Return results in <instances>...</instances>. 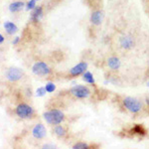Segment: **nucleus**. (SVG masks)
Here are the masks:
<instances>
[{
	"instance_id": "obj_1",
	"label": "nucleus",
	"mask_w": 149,
	"mask_h": 149,
	"mask_svg": "<svg viewBox=\"0 0 149 149\" xmlns=\"http://www.w3.org/2000/svg\"><path fill=\"white\" fill-rule=\"evenodd\" d=\"M43 117L48 124L51 125H58L62 123L65 119V114L62 110L59 109H51L43 113Z\"/></svg>"
},
{
	"instance_id": "obj_2",
	"label": "nucleus",
	"mask_w": 149,
	"mask_h": 149,
	"mask_svg": "<svg viewBox=\"0 0 149 149\" xmlns=\"http://www.w3.org/2000/svg\"><path fill=\"white\" fill-rule=\"evenodd\" d=\"M122 103L123 107L128 110V111L132 112V113H138L142 109V102L139 100L132 97H126L122 100Z\"/></svg>"
},
{
	"instance_id": "obj_3",
	"label": "nucleus",
	"mask_w": 149,
	"mask_h": 149,
	"mask_svg": "<svg viewBox=\"0 0 149 149\" xmlns=\"http://www.w3.org/2000/svg\"><path fill=\"white\" fill-rule=\"evenodd\" d=\"M70 93L74 95V97L80 98V100H85V98H88L91 95V90L88 88L86 86H83V85H78L74 86L70 90Z\"/></svg>"
},
{
	"instance_id": "obj_4",
	"label": "nucleus",
	"mask_w": 149,
	"mask_h": 149,
	"mask_svg": "<svg viewBox=\"0 0 149 149\" xmlns=\"http://www.w3.org/2000/svg\"><path fill=\"white\" fill-rule=\"evenodd\" d=\"M16 114L18 115L20 118L22 119H27L31 118L34 114V109L32 107H30L27 103H20L15 109Z\"/></svg>"
},
{
	"instance_id": "obj_5",
	"label": "nucleus",
	"mask_w": 149,
	"mask_h": 149,
	"mask_svg": "<svg viewBox=\"0 0 149 149\" xmlns=\"http://www.w3.org/2000/svg\"><path fill=\"white\" fill-rule=\"evenodd\" d=\"M32 72L36 76L39 77H46L51 73V69L44 62H36L32 67Z\"/></svg>"
},
{
	"instance_id": "obj_6",
	"label": "nucleus",
	"mask_w": 149,
	"mask_h": 149,
	"mask_svg": "<svg viewBox=\"0 0 149 149\" xmlns=\"http://www.w3.org/2000/svg\"><path fill=\"white\" fill-rule=\"evenodd\" d=\"M23 73L18 68H10L6 72V78L10 81H17L22 78Z\"/></svg>"
},
{
	"instance_id": "obj_7",
	"label": "nucleus",
	"mask_w": 149,
	"mask_h": 149,
	"mask_svg": "<svg viewBox=\"0 0 149 149\" xmlns=\"http://www.w3.org/2000/svg\"><path fill=\"white\" fill-rule=\"evenodd\" d=\"M120 47L124 50H130L134 47V39L130 35H123L119 38Z\"/></svg>"
},
{
	"instance_id": "obj_8",
	"label": "nucleus",
	"mask_w": 149,
	"mask_h": 149,
	"mask_svg": "<svg viewBox=\"0 0 149 149\" xmlns=\"http://www.w3.org/2000/svg\"><path fill=\"white\" fill-rule=\"evenodd\" d=\"M86 69H88V64L86 62H81V63L77 64L76 66H74L73 68L70 70L69 73L73 77H78L86 72Z\"/></svg>"
},
{
	"instance_id": "obj_9",
	"label": "nucleus",
	"mask_w": 149,
	"mask_h": 149,
	"mask_svg": "<svg viewBox=\"0 0 149 149\" xmlns=\"http://www.w3.org/2000/svg\"><path fill=\"white\" fill-rule=\"evenodd\" d=\"M32 135L34 136L36 139H43L47 135V129L44 126V124L38 123L33 127L32 129Z\"/></svg>"
},
{
	"instance_id": "obj_10",
	"label": "nucleus",
	"mask_w": 149,
	"mask_h": 149,
	"mask_svg": "<svg viewBox=\"0 0 149 149\" xmlns=\"http://www.w3.org/2000/svg\"><path fill=\"white\" fill-rule=\"evenodd\" d=\"M90 21L93 25L100 26L103 21V12L102 10H93L91 14Z\"/></svg>"
},
{
	"instance_id": "obj_11",
	"label": "nucleus",
	"mask_w": 149,
	"mask_h": 149,
	"mask_svg": "<svg viewBox=\"0 0 149 149\" xmlns=\"http://www.w3.org/2000/svg\"><path fill=\"white\" fill-rule=\"evenodd\" d=\"M43 15H44V11H43V8L41 6H36L34 9L32 10V13H31V21L37 23L42 19Z\"/></svg>"
},
{
	"instance_id": "obj_12",
	"label": "nucleus",
	"mask_w": 149,
	"mask_h": 149,
	"mask_svg": "<svg viewBox=\"0 0 149 149\" xmlns=\"http://www.w3.org/2000/svg\"><path fill=\"white\" fill-rule=\"evenodd\" d=\"M107 66H109V68L110 70H112V71H117V70L120 69L121 62H120V60H119V58L112 56L107 59Z\"/></svg>"
},
{
	"instance_id": "obj_13",
	"label": "nucleus",
	"mask_w": 149,
	"mask_h": 149,
	"mask_svg": "<svg viewBox=\"0 0 149 149\" xmlns=\"http://www.w3.org/2000/svg\"><path fill=\"white\" fill-rule=\"evenodd\" d=\"M25 6H26V4L24 3L23 1H14V2H12V3H10V5H9V11L12 12V13L19 12L22 10Z\"/></svg>"
},
{
	"instance_id": "obj_14",
	"label": "nucleus",
	"mask_w": 149,
	"mask_h": 149,
	"mask_svg": "<svg viewBox=\"0 0 149 149\" xmlns=\"http://www.w3.org/2000/svg\"><path fill=\"white\" fill-rule=\"evenodd\" d=\"M3 26H4V29H5L6 33L9 35H14L18 31L17 26H16L14 23L10 22V21H5L3 24Z\"/></svg>"
},
{
	"instance_id": "obj_15",
	"label": "nucleus",
	"mask_w": 149,
	"mask_h": 149,
	"mask_svg": "<svg viewBox=\"0 0 149 149\" xmlns=\"http://www.w3.org/2000/svg\"><path fill=\"white\" fill-rule=\"evenodd\" d=\"M83 79L86 83L90 84V85H95V83L93 74L91 73V72H85V73L83 74Z\"/></svg>"
},
{
	"instance_id": "obj_16",
	"label": "nucleus",
	"mask_w": 149,
	"mask_h": 149,
	"mask_svg": "<svg viewBox=\"0 0 149 149\" xmlns=\"http://www.w3.org/2000/svg\"><path fill=\"white\" fill-rule=\"evenodd\" d=\"M54 133L56 134L58 137H64V136L66 135L67 131L63 126L58 124V125L55 126V128H54Z\"/></svg>"
},
{
	"instance_id": "obj_17",
	"label": "nucleus",
	"mask_w": 149,
	"mask_h": 149,
	"mask_svg": "<svg viewBox=\"0 0 149 149\" xmlns=\"http://www.w3.org/2000/svg\"><path fill=\"white\" fill-rule=\"evenodd\" d=\"M45 88H46L47 93H54L56 91V85L52 81H48L45 85Z\"/></svg>"
},
{
	"instance_id": "obj_18",
	"label": "nucleus",
	"mask_w": 149,
	"mask_h": 149,
	"mask_svg": "<svg viewBox=\"0 0 149 149\" xmlns=\"http://www.w3.org/2000/svg\"><path fill=\"white\" fill-rule=\"evenodd\" d=\"M132 131L134 132V133H137V134H145V129L143 128L141 125H136L135 127H133V129H132Z\"/></svg>"
},
{
	"instance_id": "obj_19",
	"label": "nucleus",
	"mask_w": 149,
	"mask_h": 149,
	"mask_svg": "<svg viewBox=\"0 0 149 149\" xmlns=\"http://www.w3.org/2000/svg\"><path fill=\"white\" fill-rule=\"evenodd\" d=\"M47 91L45 88V86H41V88H38L37 91H36V95L37 97H44L46 95Z\"/></svg>"
},
{
	"instance_id": "obj_20",
	"label": "nucleus",
	"mask_w": 149,
	"mask_h": 149,
	"mask_svg": "<svg viewBox=\"0 0 149 149\" xmlns=\"http://www.w3.org/2000/svg\"><path fill=\"white\" fill-rule=\"evenodd\" d=\"M88 147H90V146H88L86 142H77L73 146L74 149H85V148H88Z\"/></svg>"
},
{
	"instance_id": "obj_21",
	"label": "nucleus",
	"mask_w": 149,
	"mask_h": 149,
	"mask_svg": "<svg viewBox=\"0 0 149 149\" xmlns=\"http://www.w3.org/2000/svg\"><path fill=\"white\" fill-rule=\"evenodd\" d=\"M36 7V0H29V1L26 3V9L27 10H33Z\"/></svg>"
},
{
	"instance_id": "obj_22",
	"label": "nucleus",
	"mask_w": 149,
	"mask_h": 149,
	"mask_svg": "<svg viewBox=\"0 0 149 149\" xmlns=\"http://www.w3.org/2000/svg\"><path fill=\"white\" fill-rule=\"evenodd\" d=\"M19 41H20V37H18V36H17V37H15V39L13 40V42H12V44H13V45H17Z\"/></svg>"
},
{
	"instance_id": "obj_23",
	"label": "nucleus",
	"mask_w": 149,
	"mask_h": 149,
	"mask_svg": "<svg viewBox=\"0 0 149 149\" xmlns=\"http://www.w3.org/2000/svg\"><path fill=\"white\" fill-rule=\"evenodd\" d=\"M3 41H4V37H3V35L0 34V44H1V43H3Z\"/></svg>"
},
{
	"instance_id": "obj_24",
	"label": "nucleus",
	"mask_w": 149,
	"mask_h": 149,
	"mask_svg": "<svg viewBox=\"0 0 149 149\" xmlns=\"http://www.w3.org/2000/svg\"><path fill=\"white\" fill-rule=\"evenodd\" d=\"M146 103H147V104L149 105V97H146Z\"/></svg>"
},
{
	"instance_id": "obj_25",
	"label": "nucleus",
	"mask_w": 149,
	"mask_h": 149,
	"mask_svg": "<svg viewBox=\"0 0 149 149\" xmlns=\"http://www.w3.org/2000/svg\"><path fill=\"white\" fill-rule=\"evenodd\" d=\"M147 86H149V81H148V83H147Z\"/></svg>"
},
{
	"instance_id": "obj_26",
	"label": "nucleus",
	"mask_w": 149,
	"mask_h": 149,
	"mask_svg": "<svg viewBox=\"0 0 149 149\" xmlns=\"http://www.w3.org/2000/svg\"><path fill=\"white\" fill-rule=\"evenodd\" d=\"M36 1H40V0H36Z\"/></svg>"
}]
</instances>
